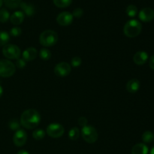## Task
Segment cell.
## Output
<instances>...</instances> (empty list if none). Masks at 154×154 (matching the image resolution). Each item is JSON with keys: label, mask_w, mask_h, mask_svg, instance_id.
Returning a JSON list of instances; mask_svg holds the SVG:
<instances>
[{"label": "cell", "mask_w": 154, "mask_h": 154, "mask_svg": "<svg viewBox=\"0 0 154 154\" xmlns=\"http://www.w3.org/2000/svg\"><path fill=\"white\" fill-rule=\"evenodd\" d=\"M149 66H150V69L154 70V54L150 58V60H149Z\"/></svg>", "instance_id": "33"}, {"label": "cell", "mask_w": 154, "mask_h": 154, "mask_svg": "<svg viewBox=\"0 0 154 154\" xmlns=\"http://www.w3.org/2000/svg\"><path fill=\"white\" fill-rule=\"evenodd\" d=\"M72 72V66L66 62H61L54 67V73L59 78H65Z\"/></svg>", "instance_id": "8"}, {"label": "cell", "mask_w": 154, "mask_h": 154, "mask_svg": "<svg viewBox=\"0 0 154 154\" xmlns=\"http://www.w3.org/2000/svg\"><path fill=\"white\" fill-rule=\"evenodd\" d=\"M16 71V66L9 60H0V76L2 78H10Z\"/></svg>", "instance_id": "4"}, {"label": "cell", "mask_w": 154, "mask_h": 154, "mask_svg": "<svg viewBox=\"0 0 154 154\" xmlns=\"http://www.w3.org/2000/svg\"><path fill=\"white\" fill-rule=\"evenodd\" d=\"M51 52L47 48H43L39 51V57L44 61H48L51 58Z\"/></svg>", "instance_id": "18"}, {"label": "cell", "mask_w": 154, "mask_h": 154, "mask_svg": "<svg viewBox=\"0 0 154 154\" xmlns=\"http://www.w3.org/2000/svg\"><path fill=\"white\" fill-rule=\"evenodd\" d=\"M58 42V34L54 30L48 29L41 33L39 36V43L45 48H50Z\"/></svg>", "instance_id": "3"}, {"label": "cell", "mask_w": 154, "mask_h": 154, "mask_svg": "<svg viewBox=\"0 0 154 154\" xmlns=\"http://www.w3.org/2000/svg\"><path fill=\"white\" fill-rule=\"evenodd\" d=\"M27 141V134L23 129L16 131L13 136V142L17 147H23Z\"/></svg>", "instance_id": "10"}, {"label": "cell", "mask_w": 154, "mask_h": 154, "mask_svg": "<svg viewBox=\"0 0 154 154\" xmlns=\"http://www.w3.org/2000/svg\"><path fill=\"white\" fill-rule=\"evenodd\" d=\"M126 13L129 17H134L138 14V8L134 5H129L126 9Z\"/></svg>", "instance_id": "22"}, {"label": "cell", "mask_w": 154, "mask_h": 154, "mask_svg": "<svg viewBox=\"0 0 154 154\" xmlns=\"http://www.w3.org/2000/svg\"><path fill=\"white\" fill-rule=\"evenodd\" d=\"M10 41V35L7 32L0 31V47L8 45Z\"/></svg>", "instance_id": "19"}, {"label": "cell", "mask_w": 154, "mask_h": 154, "mask_svg": "<svg viewBox=\"0 0 154 154\" xmlns=\"http://www.w3.org/2000/svg\"><path fill=\"white\" fill-rule=\"evenodd\" d=\"M65 132V129L63 126L60 123H54L48 125L46 129V133L49 135L51 138H58L63 135Z\"/></svg>", "instance_id": "7"}, {"label": "cell", "mask_w": 154, "mask_h": 154, "mask_svg": "<svg viewBox=\"0 0 154 154\" xmlns=\"http://www.w3.org/2000/svg\"><path fill=\"white\" fill-rule=\"evenodd\" d=\"M148 60V54L145 51H138L133 57V61L138 66L145 64Z\"/></svg>", "instance_id": "13"}, {"label": "cell", "mask_w": 154, "mask_h": 154, "mask_svg": "<svg viewBox=\"0 0 154 154\" xmlns=\"http://www.w3.org/2000/svg\"><path fill=\"white\" fill-rule=\"evenodd\" d=\"M2 94H3V88H2V87L0 85V98L2 97Z\"/></svg>", "instance_id": "35"}, {"label": "cell", "mask_w": 154, "mask_h": 154, "mask_svg": "<svg viewBox=\"0 0 154 154\" xmlns=\"http://www.w3.org/2000/svg\"><path fill=\"white\" fill-rule=\"evenodd\" d=\"M81 63H82V60H81V57H73V58L72 59V60H71V65H72V67H79L81 65Z\"/></svg>", "instance_id": "29"}, {"label": "cell", "mask_w": 154, "mask_h": 154, "mask_svg": "<svg viewBox=\"0 0 154 154\" xmlns=\"http://www.w3.org/2000/svg\"><path fill=\"white\" fill-rule=\"evenodd\" d=\"M14 65L17 68L23 69V68H25L26 66V62L23 58H18L16 60Z\"/></svg>", "instance_id": "30"}, {"label": "cell", "mask_w": 154, "mask_h": 154, "mask_svg": "<svg viewBox=\"0 0 154 154\" xmlns=\"http://www.w3.org/2000/svg\"><path fill=\"white\" fill-rule=\"evenodd\" d=\"M87 123H88V121H87V119L86 118V117H81L78 119V125H79L80 126H81L82 128L87 126Z\"/></svg>", "instance_id": "32"}, {"label": "cell", "mask_w": 154, "mask_h": 154, "mask_svg": "<svg viewBox=\"0 0 154 154\" xmlns=\"http://www.w3.org/2000/svg\"><path fill=\"white\" fill-rule=\"evenodd\" d=\"M139 19L144 23H148L154 19V10L151 8H144L138 14Z\"/></svg>", "instance_id": "11"}, {"label": "cell", "mask_w": 154, "mask_h": 154, "mask_svg": "<svg viewBox=\"0 0 154 154\" xmlns=\"http://www.w3.org/2000/svg\"><path fill=\"white\" fill-rule=\"evenodd\" d=\"M150 154H154V146H153V147H152L151 150H150Z\"/></svg>", "instance_id": "36"}, {"label": "cell", "mask_w": 154, "mask_h": 154, "mask_svg": "<svg viewBox=\"0 0 154 154\" xmlns=\"http://www.w3.org/2000/svg\"><path fill=\"white\" fill-rule=\"evenodd\" d=\"M54 4L57 7L63 8L69 7L72 2V0H53Z\"/></svg>", "instance_id": "23"}, {"label": "cell", "mask_w": 154, "mask_h": 154, "mask_svg": "<svg viewBox=\"0 0 154 154\" xmlns=\"http://www.w3.org/2000/svg\"><path fill=\"white\" fill-rule=\"evenodd\" d=\"M20 7L22 8L24 14L27 15V16H32L35 14V8L32 5L28 4V3L25 2H21Z\"/></svg>", "instance_id": "17"}, {"label": "cell", "mask_w": 154, "mask_h": 154, "mask_svg": "<svg viewBox=\"0 0 154 154\" xmlns=\"http://www.w3.org/2000/svg\"><path fill=\"white\" fill-rule=\"evenodd\" d=\"M74 17L72 13L69 11H63L59 14L57 17V22L59 25L63 26H67L72 24Z\"/></svg>", "instance_id": "9"}, {"label": "cell", "mask_w": 154, "mask_h": 154, "mask_svg": "<svg viewBox=\"0 0 154 154\" xmlns=\"http://www.w3.org/2000/svg\"><path fill=\"white\" fill-rule=\"evenodd\" d=\"M5 6L10 9H15L19 7L21 3V0H3Z\"/></svg>", "instance_id": "20"}, {"label": "cell", "mask_w": 154, "mask_h": 154, "mask_svg": "<svg viewBox=\"0 0 154 154\" xmlns=\"http://www.w3.org/2000/svg\"><path fill=\"white\" fill-rule=\"evenodd\" d=\"M20 122L18 121L17 119H12L8 122V126L11 130L17 131L20 127Z\"/></svg>", "instance_id": "27"}, {"label": "cell", "mask_w": 154, "mask_h": 154, "mask_svg": "<svg viewBox=\"0 0 154 154\" xmlns=\"http://www.w3.org/2000/svg\"><path fill=\"white\" fill-rule=\"evenodd\" d=\"M20 125L27 129H33L41 123V115L35 109H28L22 113L20 116Z\"/></svg>", "instance_id": "1"}, {"label": "cell", "mask_w": 154, "mask_h": 154, "mask_svg": "<svg viewBox=\"0 0 154 154\" xmlns=\"http://www.w3.org/2000/svg\"><path fill=\"white\" fill-rule=\"evenodd\" d=\"M153 141H154V134H153Z\"/></svg>", "instance_id": "38"}, {"label": "cell", "mask_w": 154, "mask_h": 154, "mask_svg": "<svg viewBox=\"0 0 154 154\" xmlns=\"http://www.w3.org/2000/svg\"><path fill=\"white\" fill-rule=\"evenodd\" d=\"M72 15H73L74 17L76 18H81L82 17V15L84 14V11L81 8H77L72 12Z\"/></svg>", "instance_id": "31"}, {"label": "cell", "mask_w": 154, "mask_h": 154, "mask_svg": "<svg viewBox=\"0 0 154 154\" xmlns=\"http://www.w3.org/2000/svg\"><path fill=\"white\" fill-rule=\"evenodd\" d=\"M17 154H29V152H27L26 150H20V151L18 152Z\"/></svg>", "instance_id": "34"}, {"label": "cell", "mask_w": 154, "mask_h": 154, "mask_svg": "<svg viewBox=\"0 0 154 154\" xmlns=\"http://www.w3.org/2000/svg\"><path fill=\"white\" fill-rule=\"evenodd\" d=\"M148 151V147L145 144L138 143L132 147V154H147Z\"/></svg>", "instance_id": "16"}, {"label": "cell", "mask_w": 154, "mask_h": 154, "mask_svg": "<svg viewBox=\"0 0 154 154\" xmlns=\"http://www.w3.org/2000/svg\"><path fill=\"white\" fill-rule=\"evenodd\" d=\"M140 87H141L140 81L136 78H133V79H131L128 81L126 88L129 93H135L139 90Z\"/></svg>", "instance_id": "14"}, {"label": "cell", "mask_w": 154, "mask_h": 154, "mask_svg": "<svg viewBox=\"0 0 154 154\" xmlns=\"http://www.w3.org/2000/svg\"><path fill=\"white\" fill-rule=\"evenodd\" d=\"M142 30V25L135 19L127 21L123 26V33L128 38H135L139 35Z\"/></svg>", "instance_id": "2"}, {"label": "cell", "mask_w": 154, "mask_h": 154, "mask_svg": "<svg viewBox=\"0 0 154 154\" xmlns=\"http://www.w3.org/2000/svg\"><path fill=\"white\" fill-rule=\"evenodd\" d=\"M45 135H46V132L45 130H43V129H36V130H35L32 132V137L35 140H38V141L43 139L45 137Z\"/></svg>", "instance_id": "24"}, {"label": "cell", "mask_w": 154, "mask_h": 154, "mask_svg": "<svg viewBox=\"0 0 154 154\" xmlns=\"http://www.w3.org/2000/svg\"><path fill=\"white\" fill-rule=\"evenodd\" d=\"M81 135L84 141L88 144H93L98 139L97 130L90 125H87L81 129Z\"/></svg>", "instance_id": "5"}, {"label": "cell", "mask_w": 154, "mask_h": 154, "mask_svg": "<svg viewBox=\"0 0 154 154\" xmlns=\"http://www.w3.org/2000/svg\"><path fill=\"white\" fill-rule=\"evenodd\" d=\"M80 130L78 127H73L69 132V138L72 141H76L80 137Z\"/></svg>", "instance_id": "21"}, {"label": "cell", "mask_w": 154, "mask_h": 154, "mask_svg": "<svg viewBox=\"0 0 154 154\" xmlns=\"http://www.w3.org/2000/svg\"><path fill=\"white\" fill-rule=\"evenodd\" d=\"M25 18V14L21 11H17L12 14L10 16V21L14 25H20L22 23Z\"/></svg>", "instance_id": "15"}, {"label": "cell", "mask_w": 154, "mask_h": 154, "mask_svg": "<svg viewBox=\"0 0 154 154\" xmlns=\"http://www.w3.org/2000/svg\"><path fill=\"white\" fill-rule=\"evenodd\" d=\"M38 51L33 47H30V48H26L25 51L23 52V59L25 60L26 62H31L34 60L37 57Z\"/></svg>", "instance_id": "12"}, {"label": "cell", "mask_w": 154, "mask_h": 154, "mask_svg": "<svg viewBox=\"0 0 154 154\" xmlns=\"http://www.w3.org/2000/svg\"><path fill=\"white\" fill-rule=\"evenodd\" d=\"M2 4H3V0H0V8L2 7Z\"/></svg>", "instance_id": "37"}, {"label": "cell", "mask_w": 154, "mask_h": 154, "mask_svg": "<svg viewBox=\"0 0 154 154\" xmlns=\"http://www.w3.org/2000/svg\"><path fill=\"white\" fill-rule=\"evenodd\" d=\"M21 34H22V29H21V28H20L18 26L13 27L10 30V32H9L10 36L11 35L13 37H19Z\"/></svg>", "instance_id": "28"}, {"label": "cell", "mask_w": 154, "mask_h": 154, "mask_svg": "<svg viewBox=\"0 0 154 154\" xmlns=\"http://www.w3.org/2000/svg\"><path fill=\"white\" fill-rule=\"evenodd\" d=\"M10 19V14L5 8L0 9V22L5 23Z\"/></svg>", "instance_id": "25"}, {"label": "cell", "mask_w": 154, "mask_h": 154, "mask_svg": "<svg viewBox=\"0 0 154 154\" xmlns=\"http://www.w3.org/2000/svg\"><path fill=\"white\" fill-rule=\"evenodd\" d=\"M142 140L146 144L152 142L153 141V134L150 131H146L142 135Z\"/></svg>", "instance_id": "26"}, {"label": "cell", "mask_w": 154, "mask_h": 154, "mask_svg": "<svg viewBox=\"0 0 154 154\" xmlns=\"http://www.w3.org/2000/svg\"><path fill=\"white\" fill-rule=\"evenodd\" d=\"M2 54L8 60H17L21 56V51L18 46L8 44L2 48Z\"/></svg>", "instance_id": "6"}]
</instances>
